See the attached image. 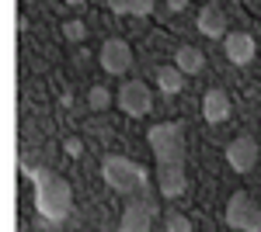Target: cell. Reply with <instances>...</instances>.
<instances>
[{
	"instance_id": "cell-1",
	"label": "cell",
	"mask_w": 261,
	"mask_h": 232,
	"mask_svg": "<svg viewBox=\"0 0 261 232\" xmlns=\"http://www.w3.org/2000/svg\"><path fill=\"white\" fill-rule=\"evenodd\" d=\"M35 180V208L45 222H63L70 208H73V191H70V180L53 170H32Z\"/></svg>"
},
{
	"instance_id": "cell-2",
	"label": "cell",
	"mask_w": 261,
	"mask_h": 232,
	"mask_svg": "<svg viewBox=\"0 0 261 232\" xmlns=\"http://www.w3.org/2000/svg\"><path fill=\"white\" fill-rule=\"evenodd\" d=\"M146 142H150V149H153V156H157V167H164V163H185V156H188L181 121H161V125H150Z\"/></svg>"
},
{
	"instance_id": "cell-3",
	"label": "cell",
	"mask_w": 261,
	"mask_h": 232,
	"mask_svg": "<svg viewBox=\"0 0 261 232\" xmlns=\"http://www.w3.org/2000/svg\"><path fill=\"white\" fill-rule=\"evenodd\" d=\"M101 177H105V184L112 191H119V194H140L143 184H146V170L140 163H133L129 156H105Z\"/></svg>"
},
{
	"instance_id": "cell-4",
	"label": "cell",
	"mask_w": 261,
	"mask_h": 232,
	"mask_svg": "<svg viewBox=\"0 0 261 232\" xmlns=\"http://www.w3.org/2000/svg\"><path fill=\"white\" fill-rule=\"evenodd\" d=\"M226 225L237 232H261V208L254 205V197L251 194H230V201H226Z\"/></svg>"
},
{
	"instance_id": "cell-5",
	"label": "cell",
	"mask_w": 261,
	"mask_h": 232,
	"mask_svg": "<svg viewBox=\"0 0 261 232\" xmlns=\"http://www.w3.org/2000/svg\"><path fill=\"white\" fill-rule=\"evenodd\" d=\"M115 104H119L125 115L143 118V115H150L153 97H150V87H146L143 80H125V83L119 87V94H115Z\"/></svg>"
},
{
	"instance_id": "cell-6",
	"label": "cell",
	"mask_w": 261,
	"mask_h": 232,
	"mask_svg": "<svg viewBox=\"0 0 261 232\" xmlns=\"http://www.w3.org/2000/svg\"><path fill=\"white\" fill-rule=\"evenodd\" d=\"M98 59H101V70H105V73L122 77V73L133 66V45L122 42V39H105V42H101Z\"/></svg>"
},
{
	"instance_id": "cell-7",
	"label": "cell",
	"mask_w": 261,
	"mask_h": 232,
	"mask_svg": "<svg viewBox=\"0 0 261 232\" xmlns=\"http://www.w3.org/2000/svg\"><path fill=\"white\" fill-rule=\"evenodd\" d=\"M226 163L237 170V174H251L258 167V142L251 136H237L226 146Z\"/></svg>"
},
{
	"instance_id": "cell-8",
	"label": "cell",
	"mask_w": 261,
	"mask_h": 232,
	"mask_svg": "<svg viewBox=\"0 0 261 232\" xmlns=\"http://www.w3.org/2000/svg\"><path fill=\"white\" fill-rule=\"evenodd\" d=\"M223 49H226V59L233 66H247V62H254V56H258V42H254L251 31H230L223 39Z\"/></svg>"
},
{
	"instance_id": "cell-9",
	"label": "cell",
	"mask_w": 261,
	"mask_h": 232,
	"mask_svg": "<svg viewBox=\"0 0 261 232\" xmlns=\"http://www.w3.org/2000/svg\"><path fill=\"white\" fill-rule=\"evenodd\" d=\"M157 191L164 197H181V194L188 191L185 163H164V167H157Z\"/></svg>"
},
{
	"instance_id": "cell-10",
	"label": "cell",
	"mask_w": 261,
	"mask_h": 232,
	"mask_svg": "<svg viewBox=\"0 0 261 232\" xmlns=\"http://www.w3.org/2000/svg\"><path fill=\"white\" fill-rule=\"evenodd\" d=\"M153 215H150V201H129V208L119 218V232H150Z\"/></svg>"
},
{
	"instance_id": "cell-11",
	"label": "cell",
	"mask_w": 261,
	"mask_h": 232,
	"mask_svg": "<svg viewBox=\"0 0 261 232\" xmlns=\"http://www.w3.org/2000/svg\"><path fill=\"white\" fill-rule=\"evenodd\" d=\"M199 31L205 35V39H226L230 31H226V11H223L220 4H205L199 11Z\"/></svg>"
},
{
	"instance_id": "cell-12",
	"label": "cell",
	"mask_w": 261,
	"mask_h": 232,
	"mask_svg": "<svg viewBox=\"0 0 261 232\" xmlns=\"http://www.w3.org/2000/svg\"><path fill=\"white\" fill-rule=\"evenodd\" d=\"M202 118L209 121V125H220L230 118V94L220 90V87H213V90H205L202 97Z\"/></svg>"
},
{
	"instance_id": "cell-13",
	"label": "cell",
	"mask_w": 261,
	"mask_h": 232,
	"mask_svg": "<svg viewBox=\"0 0 261 232\" xmlns=\"http://www.w3.org/2000/svg\"><path fill=\"white\" fill-rule=\"evenodd\" d=\"M174 66H178L181 73L195 77V73L205 70V56H202V49H195V45H181L178 52H174Z\"/></svg>"
},
{
	"instance_id": "cell-14",
	"label": "cell",
	"mask_w": 261,
	"mask_h": 232,
	"mask_svg": "<svg viewBox=\"0 0 261 232\" xmlns=\"http://www.w3.org/2000/svg\"><path fill=\"white\" fill-rule=\"evenodd\" d=\"M115 14H122V18H146V14H153V0H112L108 4Z\"/></svg>"
},
{
	"instance_id": "cell-15",
	"label": "cell",
	"mask_w": 261,
	"mask_h": 232,
	"mask_svg": "<svg viewBox=\"0 0 261 232\" xmlns=\"http://www.w3.org/2000/svg\"><path fill=\"white\" fill-rule=\"evenodd\" d=\"M157 87H161V94H181V87H185V73H181L178 66L171 62V66H161L157 70Z\"/></svg>"
},
{
	"instance_id": "cell-16",
	"label": "cell",
	"mask_w": 261,
	"mask_h": 232,
	"mask_svg": "<svg viewBox=\"0 0 261 232\" xmlns=\"http://www.w3.org/2000/svg\"><path fill=\"white\" fill-rule=\"evenodd\" d=\"M112 101H115L112 90H105V87H91V94H87V108H91V111H108Z\"/></svg>"
},
{
	"instance_id": "cell-17",
	"label": "cell",
	"mask_w": 261,
	"mask_h": 232,
	"mask_svg": "<svg viewBox=\"0 0 261 232\" xmlns=\"http://www.w3.org/2000/svg\"><path fill=\"white\" fill-rule=\"evenodd\" d=\"M63 39H66V42H84V39H87V24H84L81 18L63 21Z\"/></svg>"
},
{
	"instance_id": "cell-18",
	"label": "cell",
	"mask_w": 261,
	"mask_h": 232,
	"mask_svg": "<svg viewBox=\"0 0 261 232\" xmlns=\"http://www.w3.org/2000/svg\"><path fill=\"white\" fill-rule=\"evenodd\" d=\"M164 232H192V222H188V215L167 212V215H164Z\"/></svg>"
},
{
	"instance_id": "cell-19",
	"label": "cell",
	"mask_w": 261,
	"mask_h": 232,
	"mask_svg": "<svg viewBox=\"0 0 261 232\" xmlns=\"http://www.w3.org/2000/svg\"><path fill=\"white\" fill-rule=\"evenodd\" d=\"M63 153L70 156V159H81V156H84V142H81V139H73V136L63 139Z\"/></svg>"
}]
</instances>
